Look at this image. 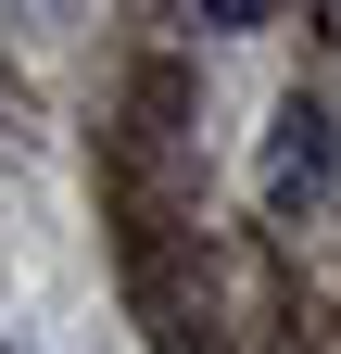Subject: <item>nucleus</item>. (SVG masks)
<instances>
[{"mask_svg":"<svg viewBox=\"0 0 341 354\" xmlns=\"http://www.w3.org/2000/svg\"><path fill=\"white\" fill-rule=\"evenodd\" d=\"M329 190V114L316 102H278V140H266V203L278 215H304Z\"/></svg>","mask_w":341,"mask_h":354,"instance_id":"f257e3e1","label":"nucleus"}]
</instances>
